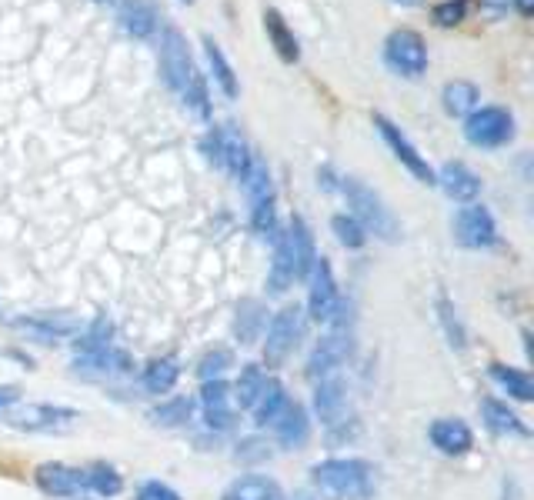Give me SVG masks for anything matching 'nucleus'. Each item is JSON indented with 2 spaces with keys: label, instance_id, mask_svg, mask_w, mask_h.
Listing matches in <instances>:
<instances>
[{
  "label": "nucleus",
  "instance_id": "nucleus-1",
  "mask_svg": "<svg viewBox=\"0 0 534 500\" xmlns=\"http://www.w3.org/2000/svg\"><path fill=\"white\" fill-rule=\"evenodd\" d=\"M157 57H161V74L167 80V87H171L174 94L184 100V107H191L201 120L211 117V104H207V84H204L201 70H197V64H194L191 50H187V40H184L181 30L164 27Z\"/></svg>",
  "mask_w": 534,
  "mask_h": 500
},
{
  "label": "nucleus",
  "instance_id": "nucleus-2",
  "mask_svg": "<svg viewBox=\"0 0 534 500\" xmlns=\"http://www.w3.org/2000/svg\"><path fill=\"white\" fill-rule=\"evenodd\" d=\"M311 480L321 494L334 500H364L374 494V467L358 457L321 460V464H314Z\"/></svg>",
  "mask_w": 534,
  "mask_h": 500
},
{
  "label": "nucleus",
  "instance_id": "nucleus-3",
  "mask_svg": "<svg viewBox=\"0 0 534 500\" xmlns=\"http://www.w3.org/2000/svg\"><path fill=\"white\" fill-rule=\"evenodd\" d=\"M344 197H348V207L354 210V220L364 227V234H374L381 240H398L401 237V227L398 220L388 207H384V200L374 194V190L364 184L358 177H344Z\"/></svg>",
  "mask_w": 534,
  "mask_h": 500
},
{
  "label": "nucleus",
  "instance_id": "nucleus-4",
  "mask_svg": "<svg viewBox=\"0 0 534 500\" xmlns=\"http://www.w3.org/2000/svg\"><path fill=\"white\" fill-rule=\"evenodd\" d=\"M204 154L207 160H211L214 167H221L227 170L237 184H241V177H244V170L251 167V147H247V140L244 134L237 130L234 124H224V127H214L211 134L204 137Z\"/></svg>",
  "mask_w": 534,
  "mask_h": 500
},
{
  "label": "nucleus",
  "instance_id": "nucleus-5",
  "mask_svg": "<svg viewBox=\"0 0 534 500\" xmlns=\"http://www.w3.org/2000/svg\"><path fill=\"white\" fill-rule=\"evenodd\" d=\"M384 60H388V67L394 74L408 77V80H418L424 77V70H428V47H424V37L418 30H394V34L384 40Z\"/></svg>",
  "mask_w": 534,
  "mask_h": 500
},
{
  "label": "nucleus",
  "instance_id": "nucleus-6",
  "mask_svg": "<svg viewBox=\"0 0 534 500\" xmlns=\"http://www.w3.org/2000/svg\"><path fill=\"white\" fill-rule=\"evenodd\" d=\"M464 137L471 140L474 147H504L514 137V117L511 110L504 107H481L471 110L468 120H464Z\"/></svg>",
  "mask_w": 534,
  "mask_h": 500
},
{
  "label": "nucleus",
  "instance_id": "nucleus-7",
  "mask_svg": "<svg viewBox=\"0 0 534 500\" xmlns=\"http://www.w3.org/2000/svg\"><path fill=\"white\" fill-rule=\"evenodd\" d=\"M308 284H311V294H308L311 317L318 320V324H331V320L338 317V310H341L344 300L338 294V284H334V270L328 264V257H314Z\"/></svg>",
  "mask_w": 534,
  "mask_h": 500
},
{
  "label": "nucleus",
  "instance_id": "nucleus-8",
  "mask_svg": "<svg viewBox=\"0 0 534 500\" xmlns=\"http://www.w3.org/2000/svg\"><path fill=\"white\" fill-rule=\"evenodd\" d=\"M301 327H304L301 307H284L281 314H274L271 327H267V340H264L267 367H281L284 360H288V354L301 337Z\"/></svg>",
  "mask_w": 534,
  "mask_h": 500
},
{
  "label": "nucleus",
  "instance_id": "nucleus-9",
  "mask_svg": "<svg viewBox=\"0 0 534 500\" xmlns=\"http://www.w3.org/2000/svg\"><path fill=\"white\" fill-rule=\"evenodd\" d=\"M454 240H458L461 247H468V250L491 247L494 240H498V227H494L491 210L484 204L461 207L458 217H454Z\"/></svg>",
  "mask_w": 534,
  "mask_h": 500
},
{
  "label": "nucleus",
  "instance_id": "nucleus-10",
  "mask_svg": "<svg viewBox=\"0 0 534 500\" xmlns=\"http://www.w3.org/2000/svg\"><path fill=\"white\" fill-rule=\"evenodd\" d=\"M374 127H378V134L384 137V144H388V147L394 150V157H398L401 164L408 167L411 174L421 180V184H428V187H431V184H438V180H434V167L418 154V147H414L411 140L401 134V127H394L384 114H374Z\"/></svg>",
  "mask_w": 534,
  "mask_h": 500
},
{
  "label": "nucleus",
  "instance_id": "nucleus-11",
  "mask_svg": "<svg viewBox=\"0 0 534 500\" xmlns=\"http://www.w3.org/2000/svg\"><path fill=\"white\" fill-rule=\"evenodd\" d=\"M348 357H351V330L338 320V327H334L328 337H321V344L314 347V354L308 360V374L314 380H324V377H331Z\"/></svg>",
  "mask_w": 534,
  "mask_h": 500
},
{
  "label": "nucleus",
  "instance_id": "nucleus-12",
  "mask_svg": "<svg viewBox=\"0 0 534 500\" xmlns=\"http://www.w3.org/2000/svg\"><path fill=\"white\" fill-rule=\"evenodd\" d=\"M81 414L74 407H51V404H31L24 410H17L11 417V427L17 430H31V434H54V430L74 427Z\"/></svg>",
  "mask_w": 534,
  "mask_h": 500
},
{
  "label": "nucleus",
  "instance_id": "nucleus-13",
  "mask_svg": "<svg viewBox=\"0 0 534 500\" xmlns=\"http://www.w3.org/2000/svg\"><path fill=\"white\" fill-rule=\"evenodd\" d=\"M314 414H318L321 424H341L348 417V384L341 377H324L318 387H314Z\"/></svg>",
  "mask_w": 534,
  "mask_h": 500
},
{
  "label": "nucleus",
  "instance_id": "nucleus-14",
  "mask_svg": "<svg viewBox=\"0 0 534 500\" xmlns=\"http://www.w3.org/2000/svg\"><path fill=\"white\" fill-rule=\"evenodd\" d=\"M434 180L444 187V194L451 200H458V204H474V197L481 194V177L474 174L468 164H461V160H448Z\"/></svg>",
  "mask_w": 534,
  "mask_h": 500
},
{
  "label": "nucleus",
  "instance_id": "nucleus-15",
  "mask_svg": "<svg viewBox=\"0 0 534 500\" xmlns=\"http://www.w3.org/2000/svg\"><path fill=\"white\" fill-rule=\"evenodd\" d=\"M37 487L51 497H77L81 490H87V477H84L81 467L41 464L37 467Z\"/></svg>",
  "mask_w": 534,
  "mask_h": 500
},
{
  "label": "nucleus",
  "instance_id": "nucleus-16",
  "mask_svg": "<svg viewBox=\"0 0 534 500\" xmlns=\"http://www.w3.org/2000/svg\"><path fill=\"white\" fill-rule=\"evenodd\" d=\"M14 327L24 330L27 337L41 340V344H51V340H57V337H71L81 330L77 317H71V314H34V317L14 320Z\"/></svg>",
  "mask_w": 534,
  "mask_h": 500
},
{
  "label": "nucleus",
  "instance_id": "nucleus-17",
  "mask_svg": "<svg viewBox=\"0 0 534 500\" xmlns=\"http://www.w3.org/2000/svg\"><path fill=\"white\" fill-rule=\"evenodd\" d=\"M201 404H204V420L211 430H231L234 427L231 387H227L224 380H204Z\"/></svg>",
  "mask_w": 534,
  "mask_h": 500
},
{
  "label": "nucleus",
  "instance_id": "nucleus-18",
  "mask_svg": "<svg viewBox=\"0 0 534 500\" xmlns=\"http://www.w3.org/2000/svg\"><path fill=\"white\" fill-rule=\"evenodd\" d=\"M274 434H278V444L284 450H301L311 437V420L308 410H304L298 400H291L288 410L281 414V420L274 424Z\"/></svg>",
  "mask_w": 534,
  "mask_h": 500
},
{
  "label": "nucleus",
  "instance_id": "nucleus-19",
  "mask_svg": "<svg viewBox=\"0 0 534 500\" xmlns=\"http://www.w3.org/2000/svg\"><path fill=\"white\" fill-rule=\"evenodd\" d=\"M431 444L441 450V454H468L474 444L471 427L458 417H444L431 424Z\"/></svg>",
  "mask_w": 534,
  "mask_h": 500
},
{
  "label": "nucleus",
  "instance_id": "nucleus-20",
  "mask_svg": "<svg viewBox=\"0 0 534 500\" xmlns=\"http://www.w3.org/2000/svg\"><path fill=\"white\" fill-rule=\"evenodd\" d=\"M294 280H298V267H294L291 237L278 234V244H274V260H271V274H267V287H271V294H288Z\"/></svg>",
  "mask_w": 534,
  "mask_h": 500
},
{
  "label": "nucleus",
  "instance_id": "nucleus-21",
  "mask_svg": "<svg viewBox=\"0 0 534 500\" xmlns=\"http://www.w3.org/2000/svg\"><path fill=\"white\" fill-rule=\"evenodd\" d=\"M288 404H291V397H288V390H284L281 380H267L261 397H257V404L251 407L254 424L257 427H274L281 420L284 410H288Z\"/></svg>",
  "mask_w": 534,
  "mask_h": 500
},
{
  "label": "nucleus",
  "instance_id": "nucleus-22",
  "mask_svg": "<svg viewBox=\"0 0 534 500\" xmlns=\"http://www.w3.org/2000/svg\"><path fill=\"white\" fill-rule=\"evenodd\" d=\"M264 30H267V40H271V47L278 50V57L284 64H298L301 57V47H298V37H294V30L284 24V17L278 10H264Z\"/></svg>",
  "mask_w": 534,
  "mask_h": 500
},
{
  "label": "nucleus",
  "instance_id": "nucleus-23",
  "mask_svg": "<svg viewBox=\"0 0 534 500\" xmlns=\"http://www.w3.org/2000/svg\"><path fill=\"white\" fill-rule=\"evenodd\" d=\"M221 500H284V494H281L278 480L251 474V477H237L234 484L224 490Z\"/></svg>",
  "mask_w": 534,
  "mask_h": 500
},
{
  "label": "nucleus",
  "instance_id": "nucleus-24",
  "mask_svg": "<svg viewBox=\"0 0 534 500\" xmlns=\"http://www.w3.org/2000/svg\"><path fill=\"white\" fill-rule=\"evenodd\" d=\"M131 367H134L131 357H127L124 350H114V347L77 360V370H84V374H97V377H121V374H131Z\"/></svg>",
  "mask_w": 534,
  "mask_h": 500
},
{
  "label": "nucleus",
  "instance_id": "nucleus-25",
  "mask_svg": "<svg viewBox=\"0 0 534 500\" xmlns=\"http://www.w3.org/2000/svg\"><path fill=\"white\" fill-rule=\"evenodd\" d=\"M288 237H291V250H294V267H298V280H308L311 267H314V237L308 224H304L301 217H291V227H288Z\"/></svg>",
  "mask_w": 534,
  "mask_h": 500
},
{
  "label": "nucleus",
  "instance_id": "nucleus-26",
  "mask_svg": "<svg viewBox=\"0 0 534 500\" xmlns=\"http://www.w3.org/2000/svg\"><path fill=\"white\" fill-rule=\"evenodd\" d=\"M204 54H207V64H211V74H214V80H217V87H221L231 100H237V94H241V87H237L234 67L227 64L224 50H221V44H217L214 37H204Z\"/></svg>",
  "mask_w": 534,
  "mask_h": 500
},
{
  "label": "nucleus",
  "instance_id": "nucleus-27",
  "mask_svg": "<svg viewBox=\"0 0 534 500\" xmlns=\"http://www.w3.org/2000/svg\"><path fill=\"white\" fill-rule=\"evenodd\" d=\"M267 324V310L261 300H241V307H237V340L241 344H254L257 337H261V330Z\"/></svg>",
  "mask_w": 534,
  "mask_h": 500
},
{
  "label": "nucleus",
  "instance_id": "nucleus-28",
  "mask_svg": "<svg viewBox=\"0 0 534 500\" xmlns=\"http://www.w3.org/2000/svg\"><path fill=\"white\" fill-rule=\"evenodd\" d=\"M121 24L127 34L151 37L157 30V14L144 4V0H121Z\"/></svg>",
  "mask_w": 534,
  "mask_h": 500
},
{
  "label": "nucleus",
  "instance_id": "nucleus-29",
  "mask_svg": "<svg viewBox=\"0 0 534 500\" xmlns=\"http://www.w3.org/2000/svg\"><path fill=\"white\" fill-rule=\"evenodd\" d=\"M441 100H444V110H448L451 117H464L478 107L481 94H478V87L468 84V80H451V84H444Z\"/></svg>",
  "mask_w": 534,
  "mask_h": 500
},
{
  "label": "nucleus",
  "instance_id": "nucleus-30",
  "mask_svg": "<svg viewBox=\"0 0 534 500\" xmlns=\"http://www.w3.org/2000/svg\"><path fill=\"white\" fill-rule=\"evenodd\" d=\"M481 414L488 420V427L494 434H528V427L521 424V417L508 410V404H501V400H481Z\"/></svg>",
  "mask_w": 534,
  "mask_h": 500
},
{
  "label": "nucleus",
  "instance_id": "nucleus-31",
  "mask_svg": "<svg viewBox=\"0 0 534 500\" xmlns=\"http://www.w3.org/2000/svg\"><path fill=\"white\" fill-rule=\"evenodd\" d=\"M264 384H267L264 370L257 367V364H247V367L241 370V377H237V384H234L237 407H241V410H251V407L257 404V397H261Z\"/></svg>",
  "mask_w": 534,
  "mask_h": 500
},
{
  "label": "nucleus",
  "instance_id": "nucleus-32",
  "mask_svg": "<svg viewBox=\"0 0 534 500\" xmlns=\"http://www.w3.org/2000/svg\"><path fill=\"white\" fill-rule=\"evenodd\" d=\"M177 377H181V367H177V360L171 357L154 360V364L144 367V387L151 390V394H167V390H174Z\"/></svg>",
  "mask_w": 534,
  "mask_h": 500
},
{
  "label": "nucleus",
  "instance_id": "nucleus-33",
  "mask_svg": "<svg viewBox=\"0 0 534 500\" xmlns=\"http://www.w3.org/2000/svg\"><path fill=\"white\" fill-rule=\"evenodd\" d=\"M491 377L498 380V384L508 390L514 400H531L534 397V384H531V377L524 374V370H514V367H504V364H491Z\"/></svg>",
  "mask_w": 534,
  "mask_h": 500
},
{
  "label": "nucleus",
  "instance_id": "nucleus-34",
  "mask_svg": "<svg viewBox=\"0 0 534 500\" xmlns=\"http://www.w3.org/2000/svg\"><path fill=\"white\" fill-rule=\"evenodd\" d=\"M84 477H87V490H94L97 497H117V494H121V490H124L121 474H117L114 467H107V464L87 467V470H84Z\"/></svg>",
  "mask_w": 534,
  "mask_h": 500
},
{
  "label": "nucleus",
  "instance_id": "nucleus-35",
  "mask_svg": "<svg viewBox=\"0 0 534 500\" xmlns=\"http://www.w3.org/2000/svg\"><path fill=\"white\" fill-rule=\"evenodd\" d=\"M111 337H114V324L107 317H97L91 327H87V334L77 340V354L81 357H91V354H101V350L111 347Z\"/></svg>",
  "mask_w": 534,
  "mask_h": 500
},
{
  "label": "nucleus",
  "instance_id": "nucleus-36",
  "mask_svg": "<svg viewBox=\"0 0 534 500\" xmlns=\"http://www.w3.org/2000/svg\"><path fill=\"white\" fill-rule=\"evenodd\" d=\"M331 230L338 234L341 247H348V250H358V247H364V240H368L364 227H361L354 217H348V214H338V217H334V220H331Z\"/></svg>",
  "mask_w": 534,
  "mask_h": 500
},
{
  "label": "nucleus",
  "instance_id": "nucleus-37",
  "mask_svg": "<svg viewBox=\"0 0 534 500\" xmlns=\"http://www.w3.org/2000/svg\"><path fill=\"white\" fill-rule=\"evenodd\" d=\"M234 457L241 460V464H257V460L271 457V447H267V440H261V437H244L241 444H237Z\"/></svg>",
  "mask_w": 534,
  "mask_h": 500
},
{
  "label": "nucleus",
  "instance_id": "nucleus-38",
  "mask_svg": "<svg viewBox=\"0 0 534 500\" xmlns=\"http://www.w3.org/2000/svg\"><path fill=\"white\" fill-rule=\"evenodd\" d=\"M234 364V357L227 354V350H214V354H207L204 360H201V367H197V374H201L204 380H217L224 374L227 367Z\"/></svg>",
  "mask_w": 534,
  "mask_h": 500
},
{
  "label": "nucleus",
  "instance_id": "nucleus-39",
  "mask_svg": "<svg viewBox=\"0 0 534 500\" xmlns=\"http://www.w3.org/2000/svg\"><path fill=\"white\" fill-rule=\"evenodd\" d=\"M154 417H157V424H181V420L191 417V400L177 397V400H171V404L157 407Z\"/></svg>",
  "mask_w": 534,
  "mask_h": 500
},
{
  "label": "nucleus",
  "instance_id": "nucleus-40",
  "mask_svg": "<svg viewBox=\"0 0 534 500\" xmlns=\"http://www.w3.org/2000/svg\"><path fill=\"white\" fill-rule=\"evenodd\" d=\"M434 20H438L441 27H454L464 20V0H444V4L434 7Z\"/></svg>",
  "mask_w": 534,
  "mask_h": 500
},
{
  "label": "nucleus",
  "instance_id": "nucleus-41",
  "mask_svg": "<svg viewBox=\"0 0 534 500\" xmlns=\"http://www.w3.org/2000/svg\"><path fill=\"white\" fill-rule=\"evenodd\" d=\"M137 500H181L174 487L161 484V480H147V484L137 490Z\"/></svg>",
  "mask_w": 534,
  "mask_h": 500
},
{
  "label": "nucleus",
  "instance_id": "nucleus-42",
  "mask_svg": "<svg viewBox=\"0 0 534 500\" xmlns=\"http://www.w3.org/2000/svg\"><path fill=\"white\" fill-rule=\"evenodd\" d=\"M17 400H21V390L11 387V384H7V387H0V414H4L7 407H14Z\"/></svg>",
  "mask_w": 534,
  "mask_h": 500
},
{
  "label": "nucleus",
  "instance_id": "nucleus-43",
  "mask_svg": "<svg viewBox=\"0 0 534 500\" xmlns=\"http://www.w3.org/2000/svg\"><path fill=\"white\" fill-rule=\"evenodd\" d=\"M514 4H518V10L524 17H531L534 14V0H514Z\"/></svg>",
  "mask_w": 534,
  "mask_h": 500
},
{
  "label": "nucleus",
  "instance_id": "nucleus-44",
  "mask_svg": "<svg viewBox=\"0 0 534 500\" xmlns=\"http://www.w3.org/2000/svg\"><path fill=\"white\" fill-rule=\"evenodd\" d=\"M484 4H491V7H504L508 0H484Z\"/></svg>",
  "mask_w": 534,
  "mask_h": 500
},
{
  "label": "nucleus",
  "instance_id": "nucleus-45",
  "mask_svg": "<svg viewBox=\"0 0 534 500\" xmlns=\"http://www.w3.org/2000/svg\"><path fill=\"white\" fill-rule=\"evenodd\" d=\"M394 4H404V7H414L418 0H394Z\"/></svg>",
  "mask_w": 534,
  "mask_h": 500
},
{
  "label": "nucleus",
  "instance_id": "nucleus-46",
  "mask_svg": "<svg viewBox=\"0 0 534 500\" xmlns=\"http://www.w3.org/2000/svg\"><path fill=\"white\" fill-rule=\"evenodd\" d=\"M97 4H111V0H97Z\"/></svg>",
  "mask_w": 534,
  "mask_h": 500
},
{
  "label": "nucleus",
  "instance_id": "nucleus-47",
  "mask_svg": "<svg viewBox=\"0 0 534 500\" xmlns=\"http://www.w3.org/2000/svg\"><path fill=\"white\" fill-rule=\"evenodd\" d=\"M298 500H308V497H298Z\"/></svg>",
  "mask_w": 534,
  "mask_h": 500
},
{
  "label": "nucleus",
  "instance_id": "nucleus-48",
  "mask_svg": "<svg viewBox=\"0 0 534 500\" xmlns=\"http://www.w3.org/2000/svg\"><path fill=\"white\" fill-rule=\"evenodd\" d=\"M184 4H191V0H184Z\"/></svg>",
  "mask_w": 534,
  "mask_h": 500
}]
</instances>
